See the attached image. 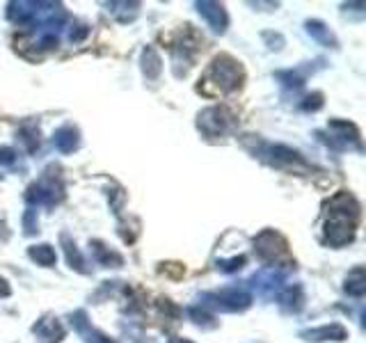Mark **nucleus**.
I'll return each mask as SVG.
<instances>
[{"label":"nucleus","mask_w":366,"mask_h":343,"mask_svg":"<svg viewBox=\"0 0 366 343\" xmlns=\"http://www.w3.org/2000/svg\"><path fill=\"white\" fill-rule=\"evenodd\" d=\"M302 337L307 341H343L348 337V332L343 325L339 323H332V325H323L318 330H309V332H302Z\"/></svg>","instance_id":"nucleus-8"},{"label":"nucleus","mask_w":366,"mask_h":343,"mask_svg":"<svg viewBox=\"0 0 366 343\" xmlns=\"http://www.w3.org/2000/svg\"><path fill=\"white\" fill-rule=\"evenodd\" d=\"M53 144L58 146L62 154H69L73 149H78V131L73 126H62L53 135Z\"/></svg>","instance_id":"nucleus-9"},{"label":"nucleus","mask_w":366,"mask_h":343,"mask_svg":"<svg viewBox=\"0 0 366 343\" xmlns=\"http://www.w3.org/2000/svg\"><path fill=\"white\" fill-rule=\"evenodd\" d=\"M142 69H144V73H146V78H156L160 73V55L156 53L153 49H146L144 51V55H142Z\"/></svg>","instance_id":"nucleus-16"},{"label":"nucleus","mask_w":366,"mask_h":343,"mask_svg":"<svg viewBox=\"0 0 366 343\" xmlns=\"http://www.w3.org/2000/svg\"><path fill=\"white\" fill-rule=\"evenodd\" d=\"M279 302H282L284 309L298 311L302 307V302H305V293H302L300 286H289V289L279 295Z\"/></svg>","instance_id":"nucleus-11"},{"label":"nucleus","mask_w":366,"mask_h":343,"mask_svg":"<svg viewBox=\"0 0 366 343\" xmlns=\"http://www.w3.org/2000/svg\"><path fill=\"white\" fill-rule=\"evenodd\" d=\"M355 220L346 213H329V220L325 222V240L329 245H346L355 238Z\"/></svg>","instance_id":"nucleus-3"},{"label":"nucleus","mask_w":366,"mask_h":343,"mask_svg":"<svg viewBox=\"0 0 366 343\" xmlns=\"http://www.w3.org/2000/svg\"><path fill=\"white\" fill-rule=\"evenodd\" d=\"M197 12L206 18V23L213 27L215 32H225L227 30L229 18H227L225 7L220 3H197Z\"/></svg>","instance_id":"nucleus-6"},{"label":"nucleus","mask_w":366,"mask_h":343,"mask_svg":"<svg viewBox=\"0 0 366 343\" xmlns=\"http://www.w3.org/2000/svg\"><path fill=\"white\" fill-rule=\"evenodd\" d=\"M188 313H190V318L195 320V325H199V328H215L217 325V323L213 320V316H210L208 311L199 309V307H190Z\"/></svg>","instance_id":"nucleus-17"},{"label":"nucleus","mask_w":366,"mask_h":343,"mask_svg":"<svg viewBox=\"0 0 366 343\" xmlns=\"http://www.w3.org/2000/svg\"><path fill=\"white\" fill-rule=\"evenodd\" d=\"M0 165H7V168L16 165V151L9 146H0Z\"/></svg>","instance_id":"nucleus-20"},{"label":"nucleus","mask_w":366,"mask_h":343,"mask_svg":"<svg viewBox=\"0 0 366 343\" xmlns=\"http://www.w3.org/2000/svg\"><path fill=\"white\" fill-rule=\"evenodd\" d=\"M170 343H192V341H188V339H170Z\"/></svg>","instance_id":"nucleus-24"},{"label":"nucleus","mask_w":366,"mask_h":343,"mask_svg":"<svg viewBox=\"0 0 366 343\" xmlns=\"http://www.w3.org/2000/svg\"><path fill=\"white\" fill-rule=\"evenodd\" d=\"M254 249H256V254H259L263 261H268V263L279 261L282 256H289L286 240H284L277 231H272V229L261 231L259 238L254 240Z\"/></svg>","instance_id":"nucleus-5"},{"label":"nucleus","mask_w":366,"mask_h":343,"mask_svg":"<svg viewBox=\"0 0 366 343\" xmlns=\"http://www.w3.org/2000/svg\"><path fill=\"white\" fill-rule=\"evenodd\" d=\"M32 332L42 343H60L64 339V328H62V323L58 318L37 320V325L32 328Z\"/></svg>","instance_id":"nucleus-7"},{"label":"nucleus","mask_w":366,"mask_h":343,"mask_svg":"<svg viewBox=\"0 0 366 343\" xmlns=\"http://www.w3.org/2000/svg\"><path fill=\"white\" fill-rule=\"evenodd\" d=\"M197 124H199V128L208 137H217V135H225V133L232 131L234 124H236V119H234V115L229 113L227 108L215 106V108L204 110V113H199V122Z\"/></svg>","instance_id":"nucleus-2"},{"label":"nucleus","mask_w":366,"mask_h":343,"mask_svg":"<svg viewBox=\"0 0 366 343\" xmlns=\"http://www.w3.org/2000/svg\"><path fill=\"white\" fill-rule=\"evenodd\" d=\"M23 227H25V234H27V236H32L34 231H37V220H34V211H32V208L25 211V216H23Z\"/></svg>","instance_id":"nucleus-21"},{"label":"nucleus","mask_w":366,"mask_h":343,"mask_svg":"<svg viewBox=\"0 0 366 343\" xmlns=\"http://www.w3.org/2000/svg\"><path fill=\"white\" fill-rule=\"evenodd\" d=\"M346 291L348 295H355V298H362L366 291V282H364V268H355V270L346 277Z\"/></svg>","instance_id":"nucleus-12"},{"label":"nucleus","mask_w":366,"mask_h":343,"mask_svg":"<svg viewBox=\"0 0 366 343\" xmlns=\"http://www.w3.org/2000/svg\"><path fill=\"white\" fill-rule=\"evenodd\" d=\"M243 263H245V256H236V258H232V261H220L217 268L225 273H236V270H241Z\"/></svg>","instance_id":"nucleus-19"},{"label":"nucleus","mask_w":366,"mask_h":343,"mask_svg":"<svg viewBox=\"0 0 366 343\" xmlns=\"http://www.w3.org/2000/svg\"><path fill=\"white\" fill-rule=\"evenodd\" d=\"M92 252H94L96 261H99V263H103V266L119 268V266L124 263V258L119 256L117 252H113V249H110V247H106L103 243H101V240H94V243H92Z\"/></svg>","instance_id":"nucleus-10"},{"label":"nucleus","mask_w":366,"mask_h":343,"mask_svg":"<svg viewBox=\"0 0 366 343\" xmlns=\"http://www.w3.org/2000/svg\"><path fill=\"white\" fill-rule=\"evenodd\" d=\"M320 106H323V94L307 96V101H305V104H302V108H305V110H318Z\"/></svg>","instance_id":"nucleus-22"},{"label":"nucleus","mask_w":366,"mask_h":343,"mask_svg":"<svg viewBox=\"0 0 366 343\" xmlns=\"http://www.w3.org/2000/svg\"><path fill=\"white\" fill-rule=\"evenodd\" d=\"M7 295H9V284L0 277V298H7Z\"/></svg>","instance_id":"nucleus-23"},{"label":"nucleus","mask_w":366,"mask_h":343,"mask_svg":"<svg viewBox=\"0 0 366 343\" xmlns=\"http://www.w3.org/2000/svg\"><path fill=\"white\" fill-rule=\"evenodd\" d=\"M252 295L238 289H227L220 293H208L204 295V307H213V309H222V311H243L250 307Z\"/></svg>","instance_id":"nucleus-4"},{"label":"nucleus","mask_w":366,"mask_h":343,"mask_svg":"<svg viewBox=\"0 0 366 343\" xmlns=\"http://www.w3.org/2000/svg\"><path fill=\"white\" fill-rule=\"evenodd\" d=\"M307 30H309L311 37H314V39L323 42L325 46H336L334 35L329 32V27H325L320 21H309V23H307Z\"/></svg>","instance_id":"nucleus-15"},{"label":"nucleus","mask_w":366,"mask_h":343,"mask_svg":"<svg viewBox=\"0 0 366 343\" xmlns=\"http://www.w3.org/2000/svg\"><path fill=\"white\" fill-rule=\"evenodd\" d=\"M243 82V67L229 55H220V58L210 64L204 78V87H213L215 94H227L241 87Z\"/></svg>","instance_id":"nucleus-1"},{"label":"nucleus","mask_w":366,"mask_h":343,"mask_svg":"<svg viewBox=\"0 0 366 343\" xmlns=\"http://www.w3.org/2000/svg\"><path fill=\"white\" fill-rule=\"evenodd\" d=\"M39 133L34 131V128H23V131H18V137H21V142L27 146V151H34L37 146H39Z\"/></svg>","instance_id":"nucleus-18"},{"label":"nucleus","mask_w":366,"mask_h":343,"mask_svg":"<svg viewBox=\"0 0 366 343\" xmlns=\"http://www.w3.org/2000/svg\"><path fill=\"white\" fill-rule=\"evenodd\" d=\"M30 258L32 261H37L39 266H46V268H51L55 266V261H58V256H55V249L51 245H34L30 247Z\"/></svg>","instance_id":"nucleus-14"},{"label":"nucleus","mask_w":366,"mask_h":343,"mask_svg":"<svg viewBox=\"0 0 366 343\" xmlns=\"http://www.w3.org/2000/svg\"><path fill=\"white\" fill-rule=\"evenodd\" d=\"M62 245H64V254H67L69 266H71V268H76L78 273H87L85 261H82V256H80V252H78V247L71 243L67 234H62Z\"/></svg>","instance_id":"nucleus-13"}]
</instances>
